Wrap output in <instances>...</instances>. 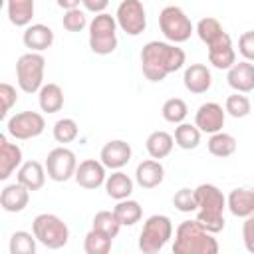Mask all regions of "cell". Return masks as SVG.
<instances>
[{
  "label": "cell",
  "instance_id": "cell-10",
  "mask_svg": "<svg viewBox=\"0 0 254 254\" xmlns=\"http://www.w3.org/2000/svg\"><path fill=\"white\" fill-rule=\"evenodd\" d=\"M117 26L127 36H139L147 28V12L141 0H123L115 12Z\"/></svg>",
  "mask_w": 254,
  "mask_h": 254
},
{
  "label": "cell",
  "instance_id": "cell-33",
  "mask_svg": "<svg viewBox=\"0 0 254 254\" xmlns=\"http://www.w3.org/2000/svg\"><path fill=\"white\" fill-rule=\"evenodd\" d=\"M224 109H226V113H228L230 117H234V119H242V117L250 115L252 105H250V99H248L244 93L234 91V93H230V95L226 97V101H224Z\"/></svg>",
  "mask_w": 254,
  "mask_h": 254
},
{
  "label": "cell",
  "instance_id": "cell-27",
  "mask_svg": "<svg viewBox=\"0 0 254 254\" xmlns=\"http://www.w3.org/2000/svg\"><path fill=\"white\" fill-rule=\"evenodd\" d=\"M8 20L14 26H30L34 18V0H6Z\"/></svg>",
  "mask_w": 254,
  "mask_h": 254
},
{
  "label": "cell",
  "instance_id": "cell-39",
  "mask_svg": "<svg viewBox=\"0 0 254 254\" xmlns=\"http://www.w3.org/2000/svg\"><path fill=\"white\" fill-rule=\"evenodd\" d=\"M173 204L181 212H192V210H196L194 190H190V189H179L175 192V196H173Z\"/></svg>",
  "mask_w": 254,
  "mask_h": 254
},
{
  "label": "cell",
  "instance_id": "cell-15",
  "mask_svg": "<svg viewBox=\"0 0 254 254\" xmlns=\"http://www.w3.org/2000/svg\"><path fill=\"white\" fill-rule=\"evenodd\" d=\"M208 62L216 69H230L236 64V52L232 48V38L224 34L212 46H208Z\"/></svg>",
  "mask_w": 254,
  "mask_h": 254
},
{
  "label": "cell",
  "instance_id": "cell-20",
  "mask_svg": "<svg viewBox=\"0 0 254 254\" xmlns=\"http://www.w3.org/2000/svg\"><path fill=\"white\" fill-rule=\"evenodd\" d=\"M28 200H30V190L18 181L14 185H6L0 192V206L6 212H22L28 206Z\"/></svg>",
  "mask_w": 254,
  "mask_h": 254
},
{
  "label": "cell",
  "instance_id": "cell-16",
  "mask_svg": "<svg viewBox=\"0 0 254 254\" xmlns=\"http://www.w3.org/2000/svg\"><path fill=\"white\" fill-rule=\"evenodd\" d=\"M165 179V167L161 165L159 159H147L141 161L135 169V181L141 189H155L163 183Z\"/></svg>",
  "mask_w": 254,
  "mask_h": 254
},
{
  "label": "cell",
  "instance_id": "cell-18",
  "mask_svg": "<svg viewBox=\"0 0 254 254\" xmlns=\"http://www.w3.org/2000/svg\"><path fill=\"white\" fill-rule=\"evenodd\" d=\"M22 42L30 52H44L54 44V30L46 24H30L24 30Z\"/></svg>",
  "mask_w": 254,
  "mask_h": 254
},
{
  "label": "cell",
  "instance_id": "cell-29",
  "mask_svg": "<svg viewBox=\"0 0 254 254\" xmlns=\"http://www.w3.org/2000/svg\"><path fill=\"white\" fill-rule=\"evenodd\" d=\"M206 147H208V153H210V155L224 159V157L234 155V151H236V139H234L230 133L218 131V133H212V135H210Z\"/></svg>",
  "mask_w": 254,
  "mask_h": 254
},
{
  "label": "cell",
  "instance_id": "cell-19",
  "mask_svg": "<svg viewBox=\"0 0 254 254\" xmlns=\"http://www.w3.org/2000/svg\"><path fill=\"white\" fill-rule=\"evenodd\" d=\"M183 83L187 87V91L190 93H206L212 85V75H210V69L204 65V64H190L187 69H185V75H183Z\"/></svg>",
  "mask_w": 254,
  "mask_h": 254
},
{
  "label": "cell",
  "instance_id": "cell-1",
  "mask_svg": "<svg viewBox=\"0 0 254 254\" xmlns=\"http://www.w3.org/2000/svg\"><path fill=\"white\" fill-rule=\"evenodd\" d=\"M185 50L169 42H147L141 50V69L149 81H163L169 73L179 71L185 65Z\"/></svg>",
  "mask_w": 254,
  "mask_h": 254
},
{
  "label": "cell",
  "instance_id": "cell-7",
  "mask_svg": "<svg viewBox=\"0 0 254 254\" xmlns=\"http://www.w3.org/2000/svg\"><path fill=\"white\" fill-rule=\"evenodd\" d=\"M46 60L40 52L22 54L16 62V79L24 93H36L44 85Z\"/></svg>",
  "mask_w": 254,
  "mask_h": 254
},
{
  "label": "cell",
  "instance_id": "cell-23",
  "mask_svg": "<svg viewBox=\"0 0 254 254\" xmlns=\"http://www.w3.org/2000/svg\"><path fill=\"white\" fill-rule=\"evenodd\" d=\"M22 165V149L16 143H10L4 135L0 137V179L6 181Z\"/></svg>",
  "mask_w": 254,
  "mask_h": 254
},
{
  "label": "cell",
  "instance_id": "cell-41",
  "mask_svg": "<svg viewBox=\"0 0 254 254\" xmlns=\"http://www.w3.org/2000/svg\"><path fill=\"white\" fill-rule=\"evenodd\" d=\"M238 52L244 60L254 62V30H248L238 38Z\"/></svg>",
  "mask_w": 254,
  "mask_h": 254
},
{
  "label": "cell",
  "instance_id": "cell-37",
  "mask_svg": "<svg viewBox=\"0 0 254 254\" xmlns=\"http://www.w3.org/2000/svg\"><path fill=\"white\" fill-rule=\"evenodd\" d=\"M79 129H77V123L71 119V117H64V119H58L54 123V139L62 145L65 143H71L75 137H77Z\"/></svg>",
  "mask_w": 254,
  "mask_h": 254
},
{
  "label": "cell",
  "instance_id": "cell-43",
  "mask_svg": "<svg viewBox=\"0 0 254 254\" xmlns=\"http://www.w3.org/2000/svg\"><path fill=\"white\" fill-rule=\"evenodd\" d=\"M83 8L87 12H93V14H101L105 12V8L109 6V0H81Z\"/></svg>",
  "mask_w": 254,
  "mask_h": 254
},
{
  "label": "cell",
  "instance_id": "cell-21",
  "mask_svg": "<svg viewBox=\"0 0 254 254\" xmlns=\"http://www.w3.org/2000/svg\"><path fill=\"white\" fill-rule=\"evenodd\" d=\"M46 165L38 163V161H26L20 165L18 173H16V181L22 183L28 190H40L46 183Z\"/></svg>",
  "mask_w": 254,
  "mask_h": 254
},
{
  "label": "cell",
  "instance_id": "cell-8",
  "mask_svg": "<svg viewBox=\"0 0 254 254\" xmlns=\"http://www.w3.org/2000/svg\"><path fill=\"white\" fill-rule=\"evenodd\" d=\"M159 28L171 44H183L194 32L190 18L179 6H165L159 14Z\"/></svg>",
  "mask_w": 254,
  "mask_h": 254
},
{
  "label": "cell",
  "instance_id": "cell-30",
  "mask_svg": "<svg viewBox=\"0 0 254 254\" xmlns=\"http://www.w3.org/2000/svg\"><path fill=\"white\" fill-rule=\"evenodd\" d=\"M224 34L226 32H224L222 24L212 16H206V18L198 20V24H196V36L200 38L202 44H206V48L212 46L216 40H220Z\"/></svg>",
  "mask_w": 254,
  "mask_h": 254
},
{
  "label": "cell",
  "instance_id": "cell-24",
  "mask_svg": "<svg viewBox=\"0 0 254 254\" xmlns=\"http://www.w3.org/2000/svg\"><path fill=\"white\" fill-rule=\"evenodd\" d=\"M105 192L107 196L115 198V200H123L129 198L133 192V181L129 175H125L123 171H115L105 179Z\"/></svg>",
  "mask_w": 254,
  "mask_h": 254
},
{
  "label": "cell",
  "instance_id": "cell-13",
  "mask_svg": "<svg viewBox=\"0 0 254 254\" xmlns=\"http://www.w3.org/2000/svg\"><path fill=\"white\" fill-rule=\"evenodd\" d=\"M105 169L107 167L101 161H97V159H85V161H81L77 165L73 179H75V183L81 189L93 190V189H99L101 185H105V179H107Z\"/></svg>",
  "mask_w": 254,
  "mask_h": 254
},
{
  "label": "cell",
  "instance_id": "cell-35",
  "mask_svg": "<svg viewBox=\"0 0 254 254\" xmlns=\"http://www.w3.org/2000/svg\"><path fill=\"white\" fill-rule=\"evenodd\" d=\"M161 113H163V119H165V121L179 125V123L185 121V117H187V113H189V107H187V103H185L181 97H171V99H167V101L163 103Z\"/></svg>",
  "mask_w": 254,
  "mask_h": 254
},
{
  "label": "cell",
  "instance_id": "cell-3",
  "mask_svg": "<svg viewBox=\"0 0 254 254\" xmlns=\"http://www.w3.org/2000/svg\"><path fill=\"white\" fill-rule=\"evenodd\" d=\"M175 254H216L218 242L198 220H183L175 230Z\"/></svg>",
  "mask_w": 254,
  "mask_h": 254
},
{
  "label": "cell",
  "instance_id": "cell-40",
  "mask_svg": "<svg viewBox=\"0 0 254 254\" xmlns=\"http://www.w3.org/2000/svg\"><path fill=\"white\" fill-rule=\"evenodd\" d=\"M0 99H2V111H0V115L2 117H6L8 115V111L16 105V101H18V91H16V87L14 85H10V83H0Z\"/></svg>",
  "mask_w": 254,
  "mask_h": 254
},
{
  "label": "cell",
  "instance_id": "cell-26",
  "mask_svg": "<svg viewBox=\"0 0 254 254\" xmlns=\"http://www.w3.org/2000/svg\"><path fill=\"white\" fill-rule=\"evenodd\" d=\"M173 145L175 137L167 131H153L145 141V149L153 159H165L167 155H171Z\"/></svg>",
  "mask_w": 254,
  "mask_h": 254
},
{
  "label": "cell",
  "instance_id": "cell-44",
  "mask_svg": "<svg viewBox=\"0 0 254 254\" xmlns=\"http://www.w3.org/2000/svg\"><path fill=\"white\" fill-rule=\"evenodd\" d=\"M56 2H58V6L64 8V10H73V8L79 6L81 0H56Z\"/></svg>",
  "mask_w": 254,
  "mask_h": 254
},
{
  "label": "cell",
  "instance_id": "cell-17",
  "mask_svg": "<svg viewBox=\"0 0 254 254\" xmlns=\"http://www.w3.org/2000/svg\"><path fill=\"white\" fill-rule=\"evenodd\" d=\"M226 79H228V85L234 91L250 93L254 89V64L248 62V60H242V62L234 64L228 69Z\"/></svg>",
  "mask_w": 254,
  "mask_h": 254
},
{
  "label": "cell",
  "instance_id": "cell-2",
  "mask_svg": "<svg viewBox=\"0 0 254 254\" xmlns=\"http://www.w3.org/2000/svg\"><path fill=\"white\" fill-rule=\"evenodd\" d=\"M196 196V220L200 226H204L208 232L216 234L224 228V208H226V196L216 185L202 183L194 189Z\"/></svg>",
  "mask_w": 254,
  "mask_h": 254
},
{
  "label": "cell",
  "instance_id": "cell-36",
  "mask_svg": "<svg viewBox=\"0 0 254 254\" xmlns=\"http://www.w3.org/2000/svg\"><path fill=\"white\" fill-rule=\"evenodd\" d=\"M93 228L115 238L119 234V228H121V222L117 220L115 212L113 210H99L95 216H93Z\"/></svg>",
  "mask_w": 254,
  "mask_h": 254
},
{
  "label": "cell",
  "instance_id": "cell-6",
  "mask_svg": "<svg viewBox=\"0 0 254 254\" xmlns=\"http://www.w3.org/2000/svg\"><path fill=\"white\" fill-rule=\"evenodd\" d=\"M89 48L97 56H107L117 48V20L111 14H95L89 22Z\"/></svg>",
  "mask_w": 254,
  "mask_h": 254
},
{
  "label": "cell",
  "instance_id": "cell-14",
  "mask_svg": "<svg viewBox=\"0 0 254 254\" xmlns=\"http://www.w3.org/2000/svg\"><path fill=\"white\" fill-rule=\"evenodd\" d=\"M131 145L123 139H113V141H107L103 147H101V153H99V161L111 169V171H119L123 169L129 161H131Z\"/></svg>",
  "mask_w": 254,
  "mask_h": 254
},
{
  "label": "cell",
  "instance_id": "cell-28",
  "mask_svg": "<svg viewBox=\"0 0 254 254\" xmlns=\"http://www.w3.org/2000/svg\"><path fill=\"white\" fill-rule=\"evenodd\" d=\"M117 220L121 222V226H133L141 220L143 216V208L137 200L133 198H123V200H117L115 208H113Z\"/></svg>",
  "mask_w": 254,
  "mask_h": 254
},
{
  "label": "cell",
  "instance_id": "cell-31",
  "mask_svg": "<svg viewBox=\"0 0 254 254\" xmlns=\"http://www.w3.org/2000/svg\"><path fill=\"white\" fill-rule=\"evenodd\" d=\"M200 129L196 125H190V123H179L177 129H175V145H179L181 149L185 151H190V149H196L198 143H200Z\"/></svg>",
  "mask_w": 254,
  "mask_h": 254
},
{
  "label": "cell",
  "instance_id": "cell-42",
  "mask_svg": "<svg viewBox=\"0 0 254 254\" xmlns=\"http://www.w3.org/2000/svg\"><path fill=\"white\" fill-rule=\"evenodd\" d=\"M242 240L246 250L254 254V214L246 216V222L242 224Z\"/></svg>",
  "mask_w": 254,
  "mask_h": 254
},
{
  "label": "cell",
  "instance_id": "cell-34",
  "mask_svg": "<svg viewBox=\"0 0 254 254\" xmlns=\"http://www.w3.org/2000/svg\"><path fill=\"white\" fill-rule=\"evenodd\" d=\"M36 242L38 238L34 236V232H26V230H16L10 236V254H36Z\"/></svg>",
  "mask_w": 254,
  "mask_h": 254
},
{
  "label": "cell",
  "instance_id": "cell-38",
  "mask_svg": "<svg viewBox=\"0 0 254 254\" xmlns=\"http://www.w3.org/2000/svg\"><path fill=\"white\" fill-rule=\"evenodd\" d=\"M62 26H64L67 32H81V30L87 26V18H85V14H83L79 8L65 10L64 18H62Z\"/></svg>",
  "mask_w": 254,
  "mask_h": 254
},
{
  "label": "cell",
  "instance_id": "cell-22",
  "mask_svg": "<svg viewBox=\"0 0 254 254\" xmlns=\"http://www.w3.org/2000/svg\"><path fill=\"white\" fill-rule=\"evenodd\" d=\"M226 206L232 212V216H238V218H246L254 214V189L240 187L230 190L226 198Z\"/></svg>",
  "mask_w": 254,
  "mask_h": 254
},
{
  "label": "cell",
  "instance_id": "cell-5",
  "mask_svg": "<svg viewBox=\"0 0 254 254\" xmlns=\"http://www.w3.org/2000/svg\"><path fill=\"white\" fill-rule=\"evenodd\" d=\"M173 236V222L165 214H151L139 232V250L143 254H157Z\"/></svg>",
  "mask_w": 254,
  "mask_h": 254
},
{
  "label": "cell",
  "instance_id": "cell-11",
  "mask_svg": "<svg viewBox=\"0 0 254 254\" xmlns=\"http://www.w3.org/2000/svg\"><path fill=\"white\" fill-rule=\"evenodd\" d=\"M6 129L10 137L18 141H26L42 135L46 129V121H44V115L38 111H20L8 119Z\"/></svg>",
  "mask_w": 254,
  "mask_h": 254
},
{
  "label": "cell",
  "instance_id": "cell-12",
  "mask_svg": "<svg viewBox=\"0 0 254 254\" xmlns=\"http://www.w3.org/2000/svg\"><path fill=\"white\" fill-rule=\"evenodd\" d=\"M224 119H226V109H222V105H218L214 101L202 103L194 113V125L202 133H210V135L222 131Z\"/></svg>",
  "mask_w": 254,
  "mask_h": 254
},
{
  "label": "cell",
  "instance_id": "cell-9",
  "mask_svg": "<svg viewBox=\"0 0 254 254\" xmlns=\"http://www.w3.org/2000/svg\"><path fill=\"white\" fill-rule=\"evenodd\" d=\"M44 165H46V173L52 181L65 183L75 175V169H77L79 163L75 159V153L62 145V147H56L48 153Z\"/></svg>",
  "mask_w": 254,
  "mask_h": 254
},
{
  "label": "cell",
  "instance_id": "cell-4",
  "mask_svg": "<svg viewBox=\"0 0 254 254\" xmlns=\"http://www.w3.org/2000/svg\"><path fill=\"white\" fill-rule=\"evenodd\" d=\"M32 232L34 236L38 238V242L50 250H58V248H64L69 240V228L67 224L56 216V214H50V212H42L34 218L32 222Z\"/></svg>",
  "mask_w": 254,
  "mask_h": 254
},
{
  "label": "cell",
  "instance_id": "cell-32",
  "mask_svg": "<svg viewBox=\"0 0 254 254\" xmlns=\"http://www.w3.org/2000/svg\"><path fill=\"white\" fill-rule=\"evenodd\" d=\"M111 242L113 238L91 228L87 234H85V240H83V250L87 254H107L111 250Z\"/></svg>",
  "mask_w": 254,
  "mask_h": 254
},
{
  "label": "cell",
  "instance_id": "cell-25",
  "mask_svg": "<svg viewBox=\"0 0 254 254\" xmlns=\"http://www.w3.org/2000/svg\"><path fill=\"white\" fill-rule=\"evenodd\" d=\"M38 103L44 113H58L64 107V89L58 83H44L38 91Z\"/></svg>",
  "mask_w": 254,
  "mask_h": 254
}]
</instances>
